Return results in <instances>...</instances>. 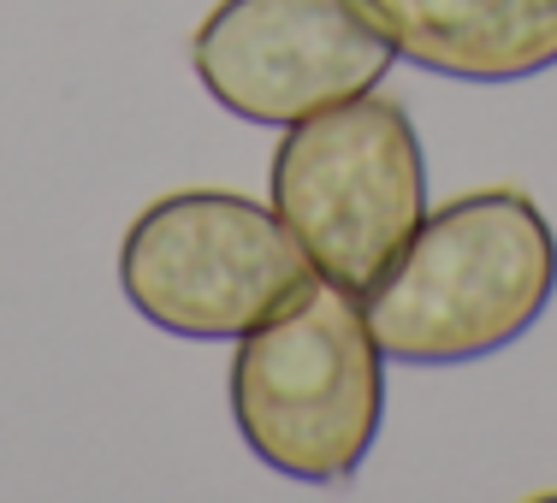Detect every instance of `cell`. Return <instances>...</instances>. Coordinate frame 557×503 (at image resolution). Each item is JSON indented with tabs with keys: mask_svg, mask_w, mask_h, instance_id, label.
<instances>
[{
	"mask_svg": "<svg viewBox=\"0 0 557 503\" xmlns=\"http://www.w3.org/2000/svg\"><path fill=\"white\" fill-rule=\"evenodd\" d=\"M557 297V237L516 184H486L433 208L368 290L386 362L462 367L510 350Z\"/></svg>",
	"mask_w": 557,
	"mask_h": 503,
	"instance_id": "1",
	"label": "cell"
},
{
	"mask_svg": "<svg viewBox=\"0 0 557 503\" xmlns=\"http://www.w3.org/2000/svg\"><path fill=\"white\" fill-rule=\"evenodd\" d=\"M225 397L261 468L297 486L356 480L386 420V350L362 290L314 273L285 309L237 338Z\"/></svg>",
	"mask_w": 557,
	"mask_h": 503,
	"instance_id": "2",
	"label": "cell"
},
{
	"mask_svg": "<svg viewBox=\"0 0 557 503\" xmlns=\"http://www.w3.org/2000/svg\"><path fill=\"white\" fill-rule=\"evenodd\" d=\"M268 190L314 273L368 297L428 219L421 130L397 96H350L302 125H285Z\"/></svg>",
	"mask_w": 557,
	"mask_h": 503,
	"instance_id": "3",
	"label": "cell"
},
{
	"mask_svg": "<svg viewBox=\"0 0 557 503\" xmlns=\"http://www.w3.org/2000/svg\"><path fill=\"white\" fill-rule=\"evenodd\" d=\"M314 261L268 202L237 190H166L125 225L119 290L166 338L232 343L278 314Z\"/></svg>",
	"mask_w": 557,
	"mask_h": 503,
	"instance_id": "4",
	"label": "cell"
},
{
	"mask_svg": "<svg viewBox=\"0 0 557 503\" xmlns=\"http://www.w3.org/2000/svg\"><path fill=\"white\" fill-rule=\"evenodd\" d=\"M397 48L362 0H214L190 36V72L244 125H302L386 84Z\"/></svg>",
	"mask_w": 557,
	"mask_h": 503,
	"instance_id": "5",
	"label": "cell"
},
{
	"mask_svg": "<svg viewBox=\"0 0 557 503\" xmlns=\"http://www.w3.org/2000/svg\"><path fill=\"white\" fill-rule=\"evenodd\" d=\"M397 60L450 84H528L557 65V0H362Z\"/></svg>",
	"mask_w": 557,
	"mask_h": 503,
	"instance_id": "6",
	"label": "cell"
}]
</instances>
